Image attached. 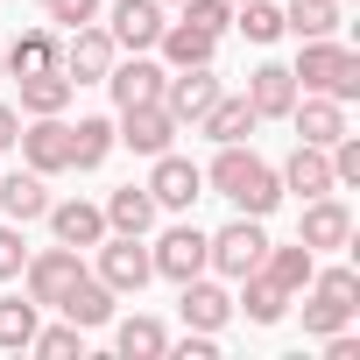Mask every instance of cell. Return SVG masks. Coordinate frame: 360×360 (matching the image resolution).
<instances>
[{
	"instance_id": "cell-6",
	"label": "cell",
	"mask_w": 360,
	"mask_h": 360,
	"mask_svg": "<svg viewBox=\"0 0 360 360\" xmlns=\"http://www.w3.org/2000/svg\"><path fill=\"white\" fill-rule=\"evenodd\" d=\"M85 276V262H78V248H29V262H22V297H36L43 311H57V297L71 290Z\"/></svg>"
},
{
	"instance_id": "cell-30",
	"label": "cell",
	"mask_w": 360,
	"mask_h": 360,
	"mask_svg": "<svg viewBox=\"0 0 360 360\" xmlns=\"http://www.w3.org/2000/svg\"><path fill=\"white\" fill-rule=\"evenodd\" d=\"M113 148H120V141H113V120H106V113H85V120L71 127V169H99Z\"/></svg>"
},
{
	"instance_id": "cell-7",
	"label": "cell",
	"mask_w": 360,
	"mask_h": 360,
	"mask_svg": "<svg viewBox=\"0 0 360 360\" xmlns=\"http://www.w3.org/2000/svg\"><path fill=\"white\" fill-rule=\"evenodd\" d=\"M155 169H148V198L162 205V212H191L198 198H205V169L191 162V155H176V148H162V155H148Z\"/></svg>"
},
{
	"instance_id": "cell-37",
	"label": "cell",
	"mask_w": 360,
	"mask_h": 360,
	"mask_svg": "<svg viewBox=\"0 0 360 360\" xmlns=\"http://www.w3.org/2000/svg\"><path fill=\"white\" fill-rule=\"evenodd\" d=\"M22 262H29V240H22V226L8 219V226H0V283H15Z\"/></svg>"
},
{
	"instance_id": "cell-31",
	"label": "cell",
	"mask_w": 360,
	"mask_h": 360,
	"mask_svg": "<svg viewBox=\"0 0 360 360\" xmlns=\"http://www.w3.org/2000/svg\"><path fill=\"white\" fill-rule=\"evenodd\" d=\"M283 36H297V43L339 36V0H290V8H283Z\"/></svg>"
},
{
	"instance_id": "cell-3",
	"label": "cell",
	"mask_w": 360,
	"mask_h": 360,
	"mask_svg": "<svg viewBox=\"0 0 360 360\" xmlns=\"http://www.w3.org/2000/svg\"><path fill=\"white\" fill-rule=\"evenodd\" d=\"M297 297H304V332H311V339H325V332H339V325L360 318V276H353L346 262L311 269V283H304Z\"/></svg>"
},
{
	"instance_id": "cell-17",
	"label": "cell",
	"mask_w": 360,
	"mask_h": 360,
	"mask_svg": "<svg viewBox=\"0 0 360 360\" xmlns=\"http://www.w3.org/2000/svg\"><path fill=\"white\" fill-rule=\"evenodd\" d=\"M43 219H50V233H57L64 248H78V255L106 240V212H99L92 198H50V212H43Z\"/></svg>"
},
{
	"instance_id": "cell-4",
	"label": "cell",
	"mask_w": 360,
	"mask_h": 360,
	"mask_svg": "<svg viewBox=\"0 0 360 360\" xmlns=\"http://www.w3.org/2000/svg\"><path fill=\"white\" fill-rule=\"evenodd\" d=\"M262 255H269V226L262 219H226L219 233H205V269L219 276V283H240V276H255L262 269Z\"/></svg>"
},
{
	"instance_id": "cell-25",
	"label": "cell",
	"mask_w": 360,
	"mask_h": 360,
	"mask_svg": "<svg viewBox=\"0 0 360 360\" xmlns=\"http://www.w3.org/2000/svg\"><path fill=\"white\" fill-rule=\"evenodd\" d=\"M0 57H8V78H29V71H57L64 43H57V29H22L15 43H0Z\"/></svg>"
},
{
	"instance_id": "cell-1",
	"label": "cell",
	"mask_w": 360,
	"mask_h": 360,
	"mask_svg": "<svg viewBox=\"0 0 360 360\" xmlns=\"http://www.w3.org/2000/svg\"><path fill=\"white\" fill-rule=\"evenodd\" d=\"M205 184H212L233 212H248V219H269V212L283 205V176H276V162H262L248 141H226V148L212 155Z\"/></svg>"
},
{
	"instance_id": "cell-18",
	"label": "cell",
	"mask_w": 360,
	"mask_h": 360,
	"mask_svg": "<svg viewBox=\"0 0 360 360\" xmlns=\"http://www.w3.org/2000/svg\"><path fill=\"white\" fill-rule=\"evenodd\" d=\"M290 127H297V141H311V148H332V141L346 134V106H339V99H325V92H297V106H290Z\"/></svg>"
},
{
	"instance_id": "cell-22",
	"label": "cell",
	"mask_w": 360,
	"mask_h": 360,
	"mask_svg": "<svg viewBox=\"0 0 360 360\" xmlns=\"http://www.w3.org/2000/svg\"><path fill=\"white\" fill-rule=\"evenodd\" d=\"M106 233H148L155 219H162V205L148 198V184H120V191H106Z\"/></svg>"
},
{
	"instance_id": "cell-20",
	"label": "cell",
	"mask_w": 360,
	"mask_h": 360,
	"mask_svg": "<svg viewBox=\"0 0 360 360\" xmlns=\"http://www.w3.org/2000/svg\"><path fill=\"white\" fill-rule=\"evenodd\" d=\"M248 106H255L262 120H290V106H297V71H290V64H255V71H248Z\"/></svg>"
},
{
	"instance_id": "cell-27",
	"label": "cell",
	"mask_w": 360,
	"mask_h": 360,
	"mask_svg": "<svg viewBox=\"0 0 360 360\" xmlns=\"http://www.w3.org/2000/svg\"><path fill=\"white\" fill-rule=\"evenodd\" d=\"M297 297L269 276V269H255V276H240V297H233V311H248V325H276L283 311H290Z\"/></svg>"
},
{
	"instance_id": "cell-9",
	"label": "cell",
	"mask_w": 360,
	"mask_h": 360,
	"mask_svg": "<svg viewBox=\"0 0 360 360\" xmlns=\"http://www.w3.org/2000/svg\"><path fill=\"white\" fill-rule=\"evenodd\" d=\"M113 57H120V50H113L106 22H85V29H64V57H57V64H64V78H71V85H99V78L113 71Z\"/></svg>"
},
{
	"instance_id": "cell-11",
	"label": "cell",
	"mask_w": 360,
	"mask_h": 360,
	"mask_svg": "<svg viewBox=\"0 0 360 360\" xmlns=\"http://www.w3.org/2000/svg\"><path fill=\"white\" fill-rule=\"evenodd\" d=\"M297 240H304L311 255H339V248H353V212H346V198H339V191H325V198H304Z\"/></svg>"
},
{
	"instance_id": "cell-13",
	"label": "cell",
	"mask_w": 360,
	"mask_h": 360,
	"mask_svg": "<svg viewBox=\"0 0 360 360\" xmlns=\"http://www.w3.org/2000/svg\"><path fill=\"white\" fill-rule=\"evenodd\" d=\"M176 311H184V332H226L233 297H226V283L205 269V276H184V283H176Z\"/></svg>"
},
{
	"instance_id": "cell-19",
	"label": "cell",
	"mask_w": 360,
	"mask_h": 360,
	"mask_svg": "<svg viewBox=\"0 0 360 360\" xmlns=\"http://www.w3.org/2000/svg\"><path fill=\"white\" fill-rule=\"evenodd\" d=\"M155 57H162L169 71H184V64H212V57H219V36L176 15V22H162V36H155Z\"/></svg>"
},
{
	"instance_id": "cell-21",
	"label": "cell",
	"mask_w": 360,
	"mask_h": 360,
	"mask_svg": "<svg viewBox=\"0 0 360 360\" xmlns=\"http://www.w3.org/2000/svg\"><path fill=\"white\" fill-rule=\"evenodd\" d=\"M262 127V113L248 106V92H219L212 106H205V120H198V134L212 141V148H226V141H248Z\"/></svg>"
},
{
	"instance_id": "cell-34",
	"label": "cell",
	"mask_w": 360,
	"mask_h": 360,
	"mask_svg": "<svg viewBox=\"0 0 360 360\" xmlns=\"http://www.w3.org/2000/svg\"><path fill=\"white\" fill-rule=\"evenodd\" d=\"M233 29H240L248 43H276V36H283V8H276V0H240V8H233Z\"/></svg>"
},
{
	"instance_id": "cell-23",
	"label": "cell",
	"mask_w": 360,
	"mask_h": 360,
	"mask_svg": "<svg viewBox=\"0 0 360 360\" xmlns=\"http://www.w3.org/2000/svg\"><path fill=\"white\" fill-rule=\"evenodd\" d=\"M276 176H283V191H297V198H325V191H339V184H332L325 148H311V141H297V148H290V162H283Z\"/></svg>"
},
{
	"instance_id": "cell-16",
	"label": "cell",
	"mask_w": 360,
	"mask_h": 360,
	"mask_svg": "<svg viewBox=\"0 0 360 360\" xmlns=\"http://www.w3.org/2000/svg\"><path fill=\"white\" fill-rule=\"evenodd\" d=\"M162 78H169V64H155L141 50V57H113V71L99 85L113 92V106H141V99H162Z\"/></svg>"
},
{
	"instance_id": "cell-35",
	"label": "cell",
	"mask_w": 360,
	"mask_h": 360,
	"mask_svg": "<svg viewBox=\"0 0 360 360\" xmlns=\"http://www.w3.org/2000/svg\"><path fill=\"white\" fill-rule=\"evenodd\" d=\"M29 353H43V360H71V353H85V325H36V339H29Z\"/></svg>"
},
{
	"instance_id": "cell-2",
	"label": "cell",
	"mask_w": 360,
	"mask_h": 360,
	"mask_svg": "<svg viewBox=\"0 0 360 360\" xmlns=\"http://www.w3.org/2000/svg\"><path fill=\"white\" fill-rule=\"evenodd\" d=\"M297 92H325V99H360V50H346V43H332V36H311L304 50H297Z\"/></svg>"
},
{
	"instance_id": "cell-29",
	"label": "cell",
	"mask_w": 360,
	"mask_h": 360,
	"mask_svg": "<svg viewBox=\"0 0 360 360\" xmlns=\"http://www.w3.org/2000/svg\"><path fill=\"white\" fill-rule=\"evenodd\" d=\"M71 99H78V85L64 78V64H57V71H29V78H22V113H29V120H36V113H64Z\"/></svg>"
},
{
	"instance_id": "cell-41",
	"label": "cell",
	"mask_w": 360,
	"mask_h": 360,
	"mask_svg": "<svg viewBox=\"0 0 360 360\" xmlns=\"http://www.w3.org/2000/svg\"><path fill=\"white\" fill-rule=\"evenodd\" d=\"M0 78H8V57H0Z\"/></svg>"
},
{
	"instance_id": "cell-36",
	"label": "cell",
	"mask_w": 360,
	"mask_h": 360,
	"mask_svg": "<svg viewBox=\"0 0 360 360\" xmlns=\"http://www.w3.org/2000/svg\"><path fill=\"white\" fill-rule=\"evenodd\" d=\"M176 15L198 22V29H212V36H226V29H233V0H184Z\"/></svg>"
},
{
	"instance_id": "cell-39",
	"label": "cell",
	"mask_w": 360,
	"mask_h": 360,
	"mask_svg": "<svg viewBox=\"0 0 360 360\" xmlns=\"http://www.w3.org/2000/svg\"><path fill=\"white\" fill-rule=\"evenodd\" d=\"M15 134H22V113H15L8 99H0V148H15Z\"/></svg>"
},
{
	"instance_id": "cell-24",
	"label": "cell",
	"mask_w": 360,
	"mask_h": 360,
	"mask_svg": "<svg viewBox=\"0 0 360 360\" xmlns=\"http://www.w3.org/2000/svg\"><path fill=\"white\" fill-rule=\"evenodd\" d=\"M0 212H8L15 226L43 219V212H50V176H36V169H15V176H0Z\"/></svg>"
},
{
	"instance_id": "cell-26",
	"label": "cell",
	"mask_w": 360,
	"mask_h": 360,
	"mask_svg": "<svg viewBox=\"0 0 360 360\" xmlns=\"http://www.w3.org/2000/svg\"><path fill=\"white\" fill-rule=\"evenodd\" d=\"M57 311H64L71 325H85V332H99V325L113 318V290H106V283H99L92 269H85V276H78V283H71V290L57 297Z\"/></svg>"
},
{
	"instance_id": "cell-33",
	"label": "cell",
	"mask_w": 360,
	"mask_h": 360,
	"mask_svg": "<svg viewBox=\"0 0 360 360\" xmlns=\"http://www.w3.org/2000/svg\"><path fill=\"white\" fill-rule=\"evenodd\" d=\"M262 269H269V276H276V283H283V290L297 297V290L311 283V269H318V255H311L304 240H290V248H276V240H269V255H262Z\"/></svg>"
},
{
	"instance_id": "cell-32",
	"label": "cell",
	"mask_w": 360,
	"mask_h": 360,
	"mask_svg": "<svg viewBox=\"0 0 360 360\" xmlns=\"http://www.w3.org/2000/svg\"><path fill=\"white\" fill-rule=\"evenodd\" d=\"M36 325H43V304L36 297H0V346H8V353H29Z\"/></svg>"
},
{
	"instance_id": "cell-14",
	"label": "cell",
	"mask_w": 360,
	"mask_h": 360,
	"mask_svg": "<svg viewBox=\"0 0 360 360\" xmlns=\"http://www.w3.org/2000/svg\"><path fill=\"white\" fill-rule=\"evenodd\" d=\"M162 0H113V15H106V36H113V50L120 57H141V50H155V36H162Z\"/></svg>"
},
{
	"instance_id": "cell-40",
	"label": "cell",
	"mask_w": 360,
	"mask_h": 360,
	"mask_svg": "<svg viewBox=\"0 0 360 360\" xmlns=\"http://www.w3.org/2000/svg\"><path fill=\"white\" fill-rule=\"evenodd\" d=\"M162 8H184V0H162Z\"/></svg>"
},
{
	"instance_id": "cell-42",
	"label": "cell",
	"mask_w": 360,
	"mask_h": 360,
	"mask_svg": "<svg viewBox=\"0 0 360 360\" xmlns=\"http://www.w3.org/2000/svg\"><path fill=\"white\" fill-rule=\"evenodd\" d=\"M233 8H240V0H233Z\"/></svg>"
},
{
	"instance_id": "cell-10",
	"label": "cell",
	"mask_w": 360,
	"mask_h": 360,
	"mask_svg": "<svg viewBox=\"0 0 360 360\" xmlns=\"http://www.w3.org/2000/svg\"><path fill=\"white\" fill-rule=\"evenodd\" d=\"M15 141H22V162H29L36 176H64V169H71V120H64V113H36Z\"/></svg>"
},
{
	"instance_id": "cell-28",
	"label": "cell",
	"mask_w": 360,
	"mask_h": 360,
	"mask_svg": "<svg viewBox=\"0 0 360 360\" xmlns=\"http://www.w3.org/2000/svg\"><path fill=\"white\" fill-rule=\"evenodd\" d=\"M113 346H120V360H162V353H169V332H162V318L134 311V318L113 325Z\"/></svg>"
},
{
	"instance_id": "cell-5",
	"label": "cell",
	"mask_w": 360,
	"mask_h": 360,
	"mask_svg": "<svg viewBox=\"0 0 360 360\" xmlns=\"http://www.w3.org/2000/svg\"><path fill=\"white\" fill-rule=\"evenodd\" d=\"M92 255H99L92 276H99L113 297H141V290L155 283V262H148V240H141V233H106Z\"/></svg>"
},
{
	"instance_id": "cell-15",
	"label": "cell",
	"mask_w": 360,
	"mask_h": 360,
	"mask_svg": "<svg viewBox=\"0 0 360 360\" xmlns=\"http://www.w3.org/2000/svg\"><path fill=\"white\" fill-rule=\"evenodd\" d=\"M148 262H155V276L162 283H184V276H205V233L184 219V226H162V240L148 248Z\"/></svg>"
},
{
	"instance_id": "cell-12",
	"label": "cell",
	"mask_w": 360,
	"mask_h": 360,
	"mask_svg": "<svg viewBox=\"0 0 360 360\" xmlns=\"http://www.w3.org/2000/svg\"><path fill=\"white\" fill-rule=\"evenodd\" d=\"M219 92H226V85H219L212 64H184V71H169V78H162V106L176 113V127H198L205 106H212Z\"/></svg>"
},
{
	"instance_id": "cell-8",
	"label": "cell",
	"mask_w": 360,
	"mask_h": 360,
	"mask_svg": "<svg viewBox=\"0 0 360 360\" xmlns=\"http://www.w3.org/2000/svg\"><path fill=\"white\" fill-rule=\"evenodd\" d=\"M176 134H184V127H176V113H169L162 99L120 106V120H113V141H120V148H134V155H162Z\"/></svg>"
},
{
	"instance_id": "cell-38",
	"label": "cell",
	"mask_w": 360,
	"mask_h": 360,
	"mask_svg": "<svg viewBox=\"0 0 360 360\" xmlns=\"http://www.w3.org/2000/svg\"><path fill=\"white\" fill-rule=\"evenodd\" d=\"M43 8H50L57 29H85V22H99V0H43Z\"/></svg>"
}]
</instances>
